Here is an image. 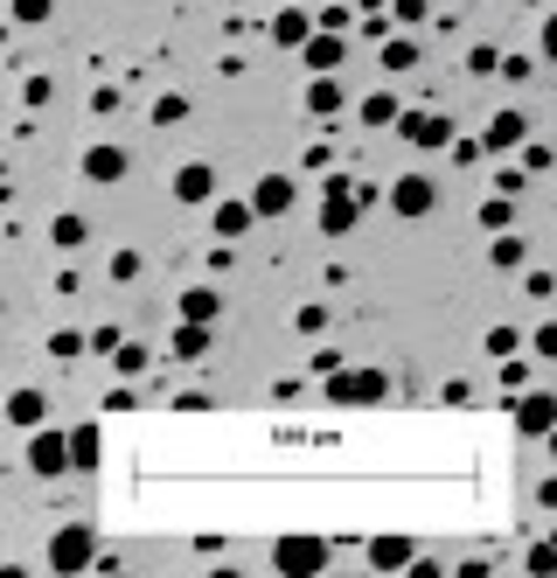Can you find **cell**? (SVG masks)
Masks as SVG:
<instances>
[{
  "instance_id": "obj_6",
  "label": "cell",
  "mask_w": 557,
  "mask_h": 578,
  "mask_svg": "<svg viewBox=\"0 0 557 578\" xmlns=\"http://www.w3.org/2000/svg\"><path fill=\"white\" fill-rule=\"evenodd\" d=\"M390 126H397V140L418 147V153H439L446 140H453V119H446V113H397Z\"/></svg>"
},
{
  "instance_id": "obj_20",
  "label": "cell",
  "mask_w": 557,
  "mask_h": 578,
  "mask_svg": "<svg viewBox=\"0 0 557 578\" xmlns=\"http://www.w3.org/2000/svg\"><path fill=\"white\" fill-rule=\"evenodd\" d=\"M523 258H529V237L495 231V244H488V265H495V272H523Z\"/></svg>"
},
{
  "instance_id": "obj_46",
  "label": "cell",
  "mask_w": 557,
  "mask_h": 578,
  "mask_svg": "<svg viewBox=\"0 0 557 578\" xmlns=\"http://www.w3.org/2000/svg\"><path fill=\"white\" fill-rule=\"evenodd\" d=\"M467 397H474V390H467L460 376H446V384H439V405H467Z\"/></svg>"
},
{
  "instance_id": "obj_2",
  "label": "cell",
  "mask_w": 557,
  "mask_h": 578,
  "mask_svg": "<svg viewBox=\"0 0 557 578\" xmlns=\"http://www.w3.org/2000/svg\"><path fill=\"white\" fill-rule=\"evenodd\" d=\"M92 558H98V537H92V523H63L56 537H50V571H92Z\"/></svg>"
},
{
  "instance_id": "obj_3",
  "label": "cell",
  "mask_w": 557,
  "mask_h": 578,
  "mask_svg": "<svg viewBox=\"0 0 557 578\" xmlns=\"http://www.w3.org/2000/svg\"><path fill=\"white\" fill-rule=\"evenodd\" d=\"M328 558H334V550H328L321 537H279V544H272L279 578H321V571H328Z\"/></svg>"
},
{
  "instance_id": "obj_33",
  "label": "cell",
  "mask_w": 557,
  "mask_h": 578,
  "mask_svg": "<svg viewBox=\"0 0 557 578\" xmlns=\"http://www.w3.org/2000/svg\"><path fill=\"white\" fill-rule=\"evenodd\" d=\"M550 161H557V153L544 140H523V174H550Z\"/></svg>"
},
{
  "instance_id": "obj_16",
  "label": "cell",
  "mask_w": 557,
  "mask_h": 578,
  "mask_svg": "<svg viewBox=\"0 0 557 578\" xmlns=\"http://www.w3.org/2000/svg\"><path fill=\"white\" fill-rule=\"evenodd\" d=\"M307 113H314V119H342V71H328V77L307 84Z\"/></svg>"
},
{
  "instance_id": "obj_32",
  "label": "cell",
  "mask_w": 557,
  "mask_h": 578,
  "mask_svg": "<svg viewBox=\"0 0 557 578\" xmlns=\"http://www.w3.org/2000/svg\"><path fill=\"white\" fill-rule=\"evenodd\" d=\"M557 355V328L544 321V328H529V363H550Z\"/></svg>"
},
{
  "instance_id": "obj_23",
  "label": "cell",
  "mask_w": 557,
  "mask_h": 578,
  "mask_svg": "<svg viewBox=\"0 0 557 578\" xmlns=\"http://www.w3.org/2000/svg\"><path fill=\"white\" fill-rule=\"evenodd\" d=\"M63 439H71V474H92V467H98V426H77Z\"/></svg>"
},
{
  "instance_id": "obj_30",
  "label": "cell",
  "mask_w": 557,
  "mask_h": 578,
  "mask_svg": "<svg viewBox=\"0 0 557 578\" xmlns=\"http://www.w3.org/2000/svg\"><path fill=\"white\" fill-rule=\"evenodd\" d=\"M14 21H21V29H42V21H50L56 14V0H14V8H8Z\"/></svg>"
},
{
  "instance_id": "obj_4",
  "label": "cell",
  "mask_w": 557,
  "mask_h": 578,
  "mask_svg": "<svg viewBox=\"0 0 557 578\" xmlns=\"http://www.w3.org/2000/svg\"><path fill=\"white\" fill-rule=\"evenodd\" d=\"M355 216H363L355 182H349V174H328V182H321V231H328V237H349Z\"/></svg>"
},
{
  "instance_id": "obj_36",
  "label": "cell",
  "mask_w": 557,
  "mask_h": 578,
  "mask_svg": "<svg viewBox=\"0 0 557 578\" xmlns=\"http://www.w3.org/2000/svg\"><path fill=\"white\" fill-rule=\"evenodd\" d=\"M516 349H523V335H516L508 321H502V328H488V355H516Z\"/></svg>"
},
{
  "instance_id": "obj_21",
  "label": "cell",
  "mask_w": 557,
  "mask_h": 578,
  "mask_svg": "<svg viewBox=\"0 0 557 578\" xmlns=\"http://www.w3.org/2000/svg\"><path fill=\"white\" fill-rule=\"evenodd\" d=\"M376 63H384V77H405V71H418V42L411 35H384Z\"/></svg>"
},
{
  "instance_id": "obj_24",
  "label": "cell",
  "mask_w": 557,
  "mask_h": 578,
  "mask_svg": "<svg viewBox=\"0 0 557 578\" xmlns=\"http://www.w3.org/2000/svg\"><path fill=\"white\" fill-rule=\"evenodd\" d=\"M474 216H481V231H488V237H495V231H516V195H488Z\"/></svg>"
},
{
  "instance_id": "obj_38",
  "label": "cell",
  "mask_w": 557,
  "mask_h": 578,
  "mask_svg": "<svg viewBox=\"0 0 557 578\" xmlns=\"http://www.w3.org/2000/svg\"><path fill=\"white\" fill-rule=\"evenodd\" d=\"M495 42H481V50H467V71H474V77H495Z\"/></svg>"
},
{
  "instance_id": "obj_8",
  "label": "cell",
  "mask_w": 557,
  "mask_h": 578,
  "mask_svg": "<svg viewBox=\"0 0 557 578\" xmlns=\"http://www.w3.org/2000/svg\"><path fill=\"white\" fill-rule=\"evenodd\" d=\"M390 210L397 216H432L439 210V182L432 174H397L390 182Z\"/></svg>"
},
{
  "instance_id": "obj_1",
  "label": "cell",
  "mask_w": 557,
  "mask_h": 578,
  "mask_svg": "<svg viewBox=\"0 0 557 578\" xmlns=\"http://www.w3.org/2000/svg\"><path fill=\"white\" fill-rule=\"evenodd\" d=\"M390 397V370H328V405L334 411H363Z\"/></svg>"
},
{
  "instance_id": "obj_19",
  "label": "cell",
  "mask_w": 557,
  "mask_h": 578,
  "mask_svg": "<svg viewBox=\"0 0 557 578\" xmlns=\"http://www.w3.org/2000/svg\"><path fill=\"white\" fill-rule=\"evenodd\" d=\"M182 321L216 328V321H223V293H216V286H189V293H182Z\"/></svg>"
},
{
  "instance_id": "obj_13",
  "label": "cell",
  "mask_w": 557,
  "mask_h": 578,
  "mask_svg": "<svg viewBox=\"0 0 557 578\" xmlns=\"http://www.w3.org/2000/svg\"><path fill=\"white\" fill-rule=\"evenodd\" d=\"M265 35H272V50H300V42L314 35V14L307 8H279L272 21H265Z\"/></svg>"
},
{
  "instance_id": "obj_9",
  "label": "cell",
  "mask_w": 557,
  "mask_h": 578,
  "mask_svg": "<svg viewBox=\"0 0 557 578\" xmlns=\"http://www.w3.org/2000/svg\"><path fill=\"white\" fill-rule=\"evenodd\" d=\"M174 203L182 210H203V203H216V168L210 161H189V168H174Z\"/></svg>"
},
{
  "instance_id": "obj_15",
  "label": "cell",
  "mask_w": 557,
  "mask_h": 578,
  "mask_svg": "<svg viewBox=\"0 0 557 578\" xmlns=\"http://www.w3.org/2000/svg\"><path fill=\"white\" fill-rule=\"evenodd\" d=\"M203 355H210V328L203 321H182L168 335V363H203Z\"/></svg>"
},
{
  "instance_id": "obj_44",
  "label": "cell",
  "mask_w": 557,
  "mask_h": 578,
  "mask_svg": "<svg viewBox=\"0 0 557 578\" xmlns=\"http://www.w3.org/2000/svg\"><path fill=\"white\" fill-rule=\"evenodd\" d=\"M111 279H140V251H111Z\"/></svg>"
},
{
  "instance_id": "obj_14",
  "label": "cell",
  "mask_w": 557,
  "mask_h": 578,
  "mask_svg": "<svg viewBox=\"0 0 557 578\" xmlns=\"http://www.w3.org/2000/svg\"><path fill=\"white\" fill-rule=\"evenodd\" d=\"M523 140H529V119L523 113H495L488 132H481V153H508V147H523Z\"/></svg>"
},
{
  "instance_id": "obj_37",
  "label": "cell",
  "mask_w": 557,
  "mask_h": 578,
  "mask_svg": "<svg viewBox=\"0 0 557 578\" xmlns=\"http://www.w3.org/2000/svg\"><path fill=\"white\" fill-rule=\"evenodd\" d=\"M495 71H502L508 84H529V71H537V63H529V56L516 50V56H495Z\"/></svg>"
},
{
  "instance_id": "obj_12",
  "label": "cell",
  "mask_w": 557,
  "mask_h": 578,
  "mask_svg": "<svg viewBox=\"0 0 557 578\" xmlns=\"http://www.w3.org/2000/svg\"><path fill=\"white\" fill-rule=\"evenodd\" d=\"M300 56H307V71H314V77H328V71H342V56H349V42H342V35H334V29H314V35H307V42H300Z\"/></svg>"
},
{
  "instance_id": "obj_10",
  "label": "cell",
  "mask_w": 557,
  "mask_h": 578,
  "mask_svg": "<svg viewBox=\"0 0 557 578\" xmlns=\"http://www.w3.org/2000/svg\"><path fill=\"white\" fill-rule=\"evenodd\" d=\"M84 182H92V189H111V182H126V147H111V140H98V147H84Z\"/></svg>"
},
{
  "instance_id": "obj_31",
  "label": "cell",
  "mask_w": 557,
  "mask_h": 578,
  "mask_svg": "<svg viewBox=\"0 0 557 578\" xmlns=\"http://www.w3.org/2000/svg\"><path fill=\"white\" fill-rule=\"evenodd\" d=\"M50 355H56V363H77V355H84V335H77V328H56V335H50Z\"/></svg>"
},
{
  "instance_id": "obj_26",
  "label": "cell",
  "mask_w": 557,
  "mask_h": 578,
  "mask_svg": "<svg viewBox=\"0 0 557 578\" xmlns=\"http://www.w3.org/2000/svg\"><path fill=\"white\" fill-rule=\"evenodd\" d=\"M84 237H92V224H84V216H77V210H63V216H56V224H50V244H56V251H77V244H84Z\"/></svg>"
},
{
  "instance_id": "obj_17",
  "label": "cell",
  "mask_w": 557,
  "mask_h": 578,
  "mask_svg": "<svg viewBox=\"0 0 557 578\" xmlns=\"http://www.w3.org/2000/svg\"><path fill=\"white\" fill-rule=\"evenodd\" d=\"M210 224H216V244H237L244 231L258 224V216H251V203H216V210H210Z\"/></svg>"
},
{
  "instance_id": "obj_43",
  "label": "cell",
  "mask_w": 557,
  "mask_h": 578,
  "mask_svg": "<svg viewBox=\"0 0 557 578\" xmlns=\"http://www.w3.org/2000/svg\"><path fill=\"white\" fill-rule=\"evenodd\" d=\"M529 571L550 578V571H557V550H550V544H529Z\"/></svg>"
},
{
  "instance_id": "obj_35",
  "label": "cell",
  "mask_w": 557,
  "mask_h": 578,
  "mask_svg": "<svg viewBox=\"0 0 557 578\" xmlns=\"http://www.w3.org/2000/svg\"><path fill=\"white\" fill-rule=\"evenodd\" d=\"M293 328H300V335H321V328H328V307H321V300H307L300 314H293Z\"/></svg>"
},
{
  "instance_id": "obj_29",
  "label": "cell",
  "mask_w": 557,
  "mask_h": 578,
  "mask_svg": "<svg viewBox=\"0 0 557 578\" xmlns=\"http://www.w3.org/2000/svg\"><path fill=\"white\" fill-rule=\"evenodd\" d=\"M182 119H189V98H182V92L153 98V126H161V132H168V126H182Z\"/></svg>"
},
{
  "instance_id": "obj_28",
  "label": "cell",
  "mask_w": 557,
  "mask_h": 578,
  "mask_svg": "<svg viewBox=\"0 0 557 578\" xmlns=\"http://www.w3.org/2000/svg\"><path fill=\"white\" fill-rule=\"evenodd\" d=\"M50 98H56V77H42V71H35V77H21V105H29V113H42Z\"/></svg>"
},
{
  "instance_id": "obj_22",
  "label": "cell",
  "mask_w": 557,
  "mask_h": 578,
  "mask_svg": "<svg viewBox=\"0 0 557 578\" xmlns=\"http://www.w3.org/2000/svg\"><path fill=\"white\" fill-rule=\"evenodd\" d=\"M369 565L376 571H405L411 565V537H369Z\"/></svg>"
},
{
  "instance_id": "obj_34",
  "label": "cell",
  "mask_w": 557,
  "mask_h": 578,
  "mask_svg": "<svg viewBox=\"0 0 557 578\" xmlns=\"http://www.w3.org/2000/svg\"><path fill=\"white\" fill-rule=\"evenodd\" d=\"M349 21H355V14L342 8V0H321V14H314V29H334V35H342V29H349Z\"/></svg>"
},
{
  "instance_id": "obj_27",
  "label": "cell",
  "mask_w": 557,
  "mask_h": 578,
  "mask_svg": "<svg viewBox=\"0 0 557 578\" xmlns=\"http://www.w3.org/2000/svg\"><path fill=\"white\" fill-rule=\"evenodd\" d=\"M111 363H119V376H140L153 363V349L147 342H119V349H111Z\"/></svg>"
},
{
  "instance_id": "obj_45",
  "label": "cell",
  "mask_w": 557,
  "mask_h": 578,
  "mask_svg": "<svg viewBox=\"0 0 557 578\" xmlns=\"http://www.w3.org/2000/svg\"><path fill=\"white\" fill-rule=\"evenodd\" d=\"M92 113H119V84H98V92H92Z\"/></svg>"
},
{
  "instance_id": "obj_7",
  "label": "cell",
  "mask_w": 557,
  "mask_h": 578,
  "mask_svg": "<svg viewBox=\"0 0 557 578\" xmlns=\"http://www.w3.org/2000/svg\"><path fill=\"white\" fill-rule=\"evenodd\" d=\"M502 411L516 418L523 439H550V426H557V397H550V390H523L516 405H502Z\"/></svg>"
},
{
  "instance_id": "obj_11",
  "label": "cell",
  "mask_w": 557,
  "mask_h": 578,
  "mask_svg": "<svg viewBox=\"0 0 557 578\" xmlns=\"http://www.w3.org/2000/svg\"><path fill=\"white\" fill-rule=\"evenodd\" d=\"M244 203H251V216H286L300 203V189H293V174H258V189Z\"/></svg>"
},
{
  "instance_id": "obj_41",
  "label": "cell",
  "mask_w": 557,
  "mask_h": 578,
  "mask_svg": "<svg viewBox=\"0 0 557 578\" xmlns=\"http://www.w3.org/2000/svg\"><path fill=\"white\" fill-rule=\"evenodd\" d=\"M523 189H529L523 168H502V174H495V195H523Z\"/></svg>"
},
{
  "instance_id": "obj_5",
  "label": "cell",
  "mask_w": 557,
  "mask_h": 578,
  "mask_svg": "<svg viewBox=\"0 0 557 578\" xmlns=\"http://www.w3.org/2000/svg\"><path fill=\"white\" fill-rule=\"evenodd\" d=\"M29 474H42V481L71 474V439L56 426H29Z\"/></svg>"
},
{
  "instance_id": "obj_18",
  "label": "cell",
  "mask_w": 557,
  "mask_h": 578,
  "mask_svg": "<svg viewBox=\"0 0 557 578\" xmlns=\"http://www.w3.org/2000/svg\"><path fill=\"white\" fill-rule=\"evenodd\" d=\"M0 411H8V426H21V432H29V426H42V418H50V397H42V390H14Z\"/></svg>"
},
{
  "instance_id": "obj_25",
  "label": "cell",
  "mask_w": 557,
  "mask_h": 578,
  "mask_svg": "<svg viewBox=\"0 0 557 578\" xmlns=\"http://www.w3.org/2000/svg\"><path fill=\"white\" fill-rule=\"evenodd\" d=\"M397 113H405V105H397V92H369V98H363V113H355V119H363L369 132H384V126H390Z\"/></svg>"
},
{
  "instance_id": "obj_39",
  "label": "cell",
  "mask_w": 557,
  "mask_h": 578,
  "mask_svg": "<svg viewBox=\"0 0 557 578\" xmlns=\"http://www.w3.org/2000/svg\"><path fill=\"white\" fill-rule=\"evenodd\" d=\"M495 363H502V384H508V390L529 384V363H523V355H495Z\"/></svg>"
},
{
  "instance_id": "obj_40",
  "label": "cell",
  "mask_w": 557,
  "mask_h": 578,
  "mask_svg": "<svg viewBox=\"0 0 557 578\" xmlns=\"http://www.w3.org/2000/svg\"><path fill=\"white\" fill-rule=\"evenodd\" d=\"M384 8H390L397 21H426V14H432V0H384Z\"/></svg>"
},
{
  "instance_id": "obj_42",
  "label": "cell",
  "mask_w": 557,
  "mask_h": 578,
  "mask_svg": "<svg viewBox=\"0 0 557 578\" xmlns=\"http://www.w3.org/2000/svg\"><path fill=\"white\" fill-rule=\"evenodd\" d=\"M126 335H119V328H92V335H84V349H98V355H111V349H119Z\"/></svg>"
}]
</instances>
